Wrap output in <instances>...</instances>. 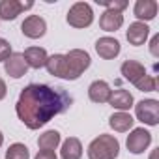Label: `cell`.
I'll return each mask as SVG.
<instances>
[{
  "label": "cell",
  "instance_id": "cell-2",
  "mask_svg": "<svg viewBox=\"0 0 159 159\" xmlns=\"http://www.w3.org/2000/svg\"><path fill=\"white\" fill-rule=\"evenodd\" d=\"M90 54L83 49H71L66 54H52L47 58V71L52 77L66 79V81H77L88 67H90Z\"/></svg>",
  "mask_w": 159,
  "mask_h": 159
},
{
  "label": "cell",
  "instance_id": "cell-27",
  "mask_svg": "<svg viewBox=\"0 0 159 159\" xmlns=\"http://www.w3.org/2000/svg\"><path fill=\"white\" fill-rule=\"evenodd\" d=\"M2 142H4V135H2V131H0V146H2Z\"/></svg>",
  "mask_w": 159,
  "mask_h": 159
},
{
  "label": "cell",
  "instance_id": "cell-24",
  "mask_svg": "<svg viewBox=\"0 0 159 159\" xmlns=\"http://www.w3.org/2000/svg\"><path fill=\"white\" fill-rule=\"evenodd\" d=\"M150 52H152V56L159 58V34H155L152 38V41H150Z\"/></svg>",
  "mask_w": 159,
  "mask_h": 159
},
{
  "label": "cell",
  "instance_id": "cell-4",
  "mask_svg": "<svg viewBox=\"0 0 159 159\" xmlns=\"http://www.w3.org/2000/svg\"><path fill=\"white\" fill-rule=\"evenodd\" d=\"M120 142L114 135H99L88 146V159H116Z\"/></svg>",
  "mask_w": 159,
  "mask_h": 159
},
{
  "label": "cell",
  "instance_id": "cell-1",
  "mask_svg": "<svg viewBox=\"0 0 159 159\" xmlns=\"http://www.w3.org/2000/svg\"><path fill=\"white\" fill-rule=\"evenodd\" d=\"M71 103L73 98L64 88L32 83L21 90L15 103V112L28 129H39L54 116L64 114Z\"/></svg>",
  "mask_w": 159,
  "mask_h": 159
},
{
  "label": "cell",
  "instance_id": "cell-23",
  "mask_svg": "<svg viewBox=\"0 0 159 159\" xmlns=\"http://www.w3.org/2000/svg\"><path fill=\"white\" fill-rule=\"evenodd\" d=\"M11 56V45L8 39L0 38V62H6L8 58Z\"/></svg>",
  "mask_w": 159,
  "mask_h": 159
},
{
  "label": "cell",
  "instance_id": "cell-3",
  "mask_svg": "<svg viewBox=\"0 0 159 159\" xmlns=\"http://www.w3.org/2000/svg\"><path fill=\"white\" fill-rule=\"evenodd\" d=\"M122 75L125 81H129L137 90L140 92H155L157 90V81H155V77L148 75L146 67L137 62V60H125L120 67Z\"/></svg>",
  "mask_w": 159,
  "mask_h": 159
},
{
  "label": "cell",
  "instance_id": "cell-22",
  "mask_svg": "<svg viewBox=\"0 0 159 159\" xmlns=\"http://www.w3.org/2000/svg\"><path fill=\"white\" fill-rule=\"evenodd\" d=\"M98 4H101V6H105L107 10H111V11H124L125 8H127V2L125 0H96Z\"/></svg>",
  "mask_w": 159,
  "mask_h": 159
},
{
  "label": "cell",
  "instance_id": "cell-18",
  "mask_svg": "<svg viewBox=\"0 0 159 159\" xmlns=\"http://www.w3.org/2000/svg\"><path fill=\"white\" fill-rule=\"evenodd\" d=\"M133 124H135V118L129 114V112H114V114H111V118H109V125L116 131V133H125V131H129L131 127H133Z\"/></svg>",
  "mask_w": 159,
  "mask_h": 159
},
{
  "label": "cell",
  "instance_id": "cell-19",
  "mask_svg": "<svg viewBox=\"0 0 159 159\" xmlns=\"http://www.w3.org/2000/svg\"><path fill=\"white\" fill-rule=\"evenodd\" d=\"M62 159H81L83 157V144L77 137H69L62 142V150H60Z\"/></svg>",
  "mask_w": 159,
  "mask_h": 159
},
{
  "label": "cell",
  "instance_id": "cell-10",
  "mask_svg": "<svg viewBox=\"0 0 159 159\" xmlns=\"http://www.w3.org/2000/svg\"><path fill=\"white\" fill-rule=\"evenodd\" d=\"M96 52L103 60H112L120 54V41L111 36H103L96 41Z\"/></svg>",
  "mask_w": 159,
  "mask_h": 159
},
{
  "label": "cell",
  "instance_id": "cell-15",
  "mask_svg": "<svg viewBox=\"0 0 159 159\" xmlns=\"http://www.w3.org/2000/svg\"><path fill=\"white\" fill-rule=\"evenodd\" d=\"M23 56H25L26 66H28V67H34V69L45 67L47 58H49V54H47V51H45L43 47H28V49L23 52Z\"/></svg>",
  "mask_w": 159,
  "mask_h": 159
},
{
  "label": "cell",
  "instance_id": "cell-20",
  "mask_svg": "<svg viewBox=\"0 0 159 159\" xmlns=\"http://www.w3.org/2000/svg\"><path fill=\"white\" fill-rule=\"evenodd\" d=\"M60 133L56 131V129H49V131H45V133H41L39 135V139H38V146H39V150H56L58 148V144H60Z\"/></svg>",
  "mask_w": 159,
  "mask_h": 159
},
{
  "label": "cell",
  "instance_id": "cell-6",
  "mask_svg": "<svg viewBox=\"0 0 159 159\" xmlns=\"http://www.w3.org/2000/svg\"><path fill=\"white\" fill-rule=\"evenodd\" d=\"M135 116L146 125L159 124V101L157 99H142L135 105Z\"/></svg>",
  "mask_w": 159,
  "mask_h": 159
},
{
  "label": "cell",
  "instance_id": "cell-9",
  "mask_svg": "<svg viewBox=\"0 0 159 159\" xmlns=\"http://www.w3.org/2000/svg\"><path fill=\"white\" fill-rule=\"evenodd\" d=\"M34 2H19V0H0V19L2 21H13L17 15H21L25 10H30Z\"/></svg>",
  "mask_w": 159,
  "mask_h": 159
},
{
  "label": "cell",
  "instance_id": "cell-8",
  "mask_svg": "<svg viewBox=\"0 0 159 159\" xmlns=\"http://www.w3.org/2000/svg\"><path fill=\"white\" fill-rule=\"evenodd\" d=\"M21 32L30 39H39L47 32V23L39 15H28L21 25Z\"/></svg>",
  "mask_w": 159,
  "mask_h": 159
},
{
  "label": "cell",
  "instance_id": "cell-14",
  "mask_svg": "<svg viewBox=\"0 0 159 159\" xmlns=\"http://www.w3.org/2000/svg\"><path fill=\"white\" fill-rule=\"evenodd\" d=\"M133 13L140 23L152 21L157 15V2L155 0H137L135 8H133Z\"/></svg>",
  "mask_w": 159,
  "mask_h": 159
},
{
  "label": "cell",
  "instance_id": "cell-11",
  "mask_svg": "<svg viewBox=\"0 0 159 159\" xmlns=\"http://www.w3.org/2000/svg\"><path fill=\"white\" fill-rule=\"evenodd\" d=\"M4 69H6V73H8L11 79H21V77H25L26 71H28V66H26V62H25L23 52H11V56L4 62Z\"/></svg>",
  "mask_w": 159,
  "mask_h": 159
},
{
  "label": "cell",
  "instance_id": "cell-16",
  "mask_svg": "<svg viewBox=\"0 0 159 159\" xmlns=\"http://www.w3.org/2000/svg\"><path fill=\"white\" fill-rule=\"evenodd\" d=\"M124 25V15L120 11H111V10H105L99 17V26L101 30L105 32H116L120 30Z\"/></svg>",
  "mask_w": 159,
  "mask_h": 159
},
{
  "label": "cell",
  "instance_id": "cell-25",
  "mask_svg": "<svg viewBox=\"0 0 159 159\" xmlns=\"http://www.w3.org/2000/svg\"><path fill=\"white\" fill-rule=\"evenodd\" d=\"M34 159H58V155L52 150H39Z\"/></svg>",
  "mask_w": 159,
  "mask_h": 159
},
{
  "label": "cell",
  "instance_id": "cell-26",
  "mask_svg": "<svg viewBox=\"0 0 159 159\" xmlns=\"http://www.w3.org/2000/svg\"><path fill=\"white\" fill-rule=\"evenodd\" d=\"M6 94H8V88H6V83L0 79V101H2L4 98H6Z\"/></svg>",
  "mask_w": 159,
  "mask_h": 159
},
{
  "label": "cell",
  "instance_id": "cell-13",
  "mask_svg": "<svg viewBox=\"0 0 159 159\" xmlns=\"http://www.w3.org/2000/svg\"><path fill=\"white\" fill-rule=\"evenodd\" d=\"M111 94H112V90H111V86H109L107 81H94L88 86V98L94 103H99V105L109 103Z\"/></svg>",
  "mask_w": 159,
  "mask_h": 159
},
{
  "label": "cell",
  "instance_id": "cell-7",
  "mask_svg": "<svg viewBox=\"0 0 159 159\" xmlns=\"http://www.w3.org/2000/svg\"><path fill=\"white\" fill-rule=\"evenodd\" d=\"M152 144V133L144 127H135L129 135H127V140H125V146L131 153L139 155V153H144L148 150V146Z\"/></svg>",
  "mask_w": 159,
  "mask_h": 159
},
{
  "label": "cell",
  "instance_id": "cell-12",
  "mask_svg": "<svg viewBox=\"0 0 159 159\" xmlns=\"http://www.w3.org/2000/svg\"><path fill=\"white\" fill-rule=\"evenodd\" d=\"M148 36H150V26L144 25V23H140V21L131 23L129 28H127V32H125V38H127L129 45H135V47L144 45V41L148 39Z\"/></svg>",
  "mask_w": 159,
  "mask_h": 159
},
{
  "label": "cell",
  "instance_id": "cell-5",
  "mask_svg": "<svg viewBox=\"0 0 159 159\" xmlns=\"http://www.w3.org/2000/svg\"><path fill=\"white\" fill-rule=\"evenodd\" d=\"M67 25L73 26V28H88L92 23H94V11H92V6L86 4V2H75L69 11H67V17H66Z\"/></svg>",
  "mask_w": 159,
  "mask_h": 159
},
{
  "label": "cell",
  "instance_id": "cell-28",
  "mask_svg": "<svg viewBox=\"0 0 159 159\" xmlns=\"http://www.w3.org/2000/svg\"><path fill=\"white\" fill-rule=\"evenodd\" d=\"M155 155H157V152H152V155H150V159H155Z\"/></svg>",
  "mask_w": 159,
  "mask_h": 159
},
{
  "label": "cell",
  "instance_id": "cell-17",
  "mask_svg": "<svg viewBox=\"0 0 159 159\" xmlns=\"http://www.w3.org/2000/svg\"><path fill=\"white\" fill-rule=\"evenodd\" d=\"M109 105L120 112H127L131 107H133V96L127 92V90H114L109 98Z\"/></svg>",
  "mask_w": 159,
  "mask_h": 159
},
{
  "label": "cell",
  "instance_id": "cell-21",
  "mask_svg": "<svg viewBox=\"0 0 159 159\" xmlns=\"http://www.w3.org/2000/svg\"><path fill=\"white\" fill-rule=\"evenodd\" d=\"M6 159H30V152L25 144L15 142L6 150Z\"/></svg>",
  "mask_w": 159,
  "mask_h": 159
}]
</instances>
